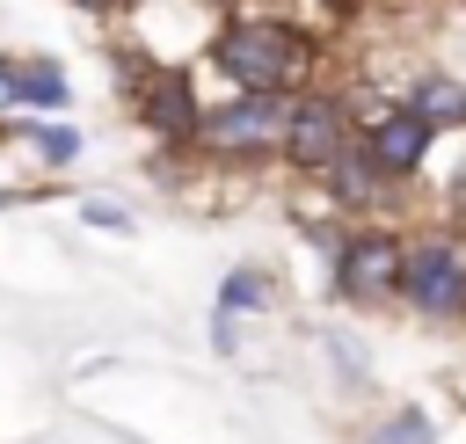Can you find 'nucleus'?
Segmentation results:
<instances>
[{
	"mask_svg": "<svg viewBox=\"0 0 466 444\" xmlns=\"http://www.w3.org/2000/svg\"><path fill=\"white\" fill-rule=\"evenodd\" d=\"M400 255H408V233L400 226H379V218H357L342 233V247L328 255V291L357 313H379L393 306L400 291Z\"/></svg>",
	"mask_w": 466,
	"mask_h": 444,
	"instance_id": "nucleus-4",
	"label": "nucleus"
},
{
	"mask_svg": "<svg viewBox=\"0 0 466 444\" xmlns=\"http://www.w3.org/2000/svg\"><path fill=\"white\" fill-rule=\"evenodd\" d=\"M211 66L233 95H306L320 80V36L284 15H233L211 36Z\"/></svg>",
	"mask_w": 466,
	"mask_h": 444,
	"instance_id": "nucleus-1",
	"label": "nucleus"
},
{
	"mask_svg": "<svg viewBox=\"0 0 466 444\" xmlns=\"http://www.w3.org/2000/svg\"><path fill=\"white\" fill-rule=\"evenodd\" d=\"M357 146L379 160V175H393L400 189L430 167V153H437V138L422 131V116L400 102V95H379V102H357Z\"/></svg>",
	"mask_w": 466,
	"mask_h": 444,
	"instance_id": "nucleus-6",
	"label": "nucleus"
},
{
	"mask_svg": "<svg viewBox=\"0 0 466 444\" xmlns=\"http://www.w3.org/2000/svg\"><path fill=\"white\" fill-rule=\"evenodd\" d=\"M393 306H408L422 328H466V233H408Z\"/></svg>",
	"mask_w": 466,
	"mask_h": 444,
	"instance_id": "nucleus-2",
	"label": "nucleus"
},
{
	"mask_svg": "<svg viewBox=\"0 0 466 444\" xmlns=\"http://www.w3.org/2000/svg\"><path fill=\"white\" fill-rule=\"evenodd\" d=\"M7 66H15V58H7V51H0V73H7Z\"/></svg>",
	"mask_w": 466,
	"mask_h": 444,
	"instance_id": "nucleus-18",
	"label": "nucleus"
},
{
	"mask_svg": "<svg viewBox=\"0 0 466 444\" xmlns=\"http://www.w3.org/2000/svg\"><path fill=\"white\" fill-rule=\"evenodd\" d=\"M459 7H466V0H459Z\"/></svg>",
	"mask_w": 466,
	"mask_h": 444,
	"instance_id": "nucleus-20",
	"label": "nucleus"
},
{
	"mask_svg": "<svg viewBox=\"0 0 466 444\" xmlns=\"http://www.w3.org/2000/svg\"><path fill=\"white\" fill-rule=\"evenodd\" d=\"M124 7H153V0H124Z\"/></svg>",
	"mask_w": 466,
	"mask_h": 444,
	"instance_id": "nucleus-19",
	"label": "nucleus"
},
{
	"mask_svg": "<svg viewBox=\"0 0 466 444\" xmlns=\"http://www.w3.org/2000/svg\"><path fill=\"white\" fill-rule=\"evenodd\" d=\"M15 138H29V153L44 167H73L80 160V131L73 124H44V116H15Z\"/></svg>",
	"mask_w": 466,
	"mask_h": 444,
	"instance_id": "nucleus-12",
	"label": "nucleus"
},
{
	"mask_svg": "<svg viewBox=\"0 0 466 444\" xmlns=\"http://www.w3.org/2000/svg\"><path fill=\"white\" fill-rule=\"evenodd\" d=\"M364 444H437V422H430L422 408H393L386 422L364 429Z\"/></svg>",
	"mask_w": 466,
	"mask_h": 444,
	"instance_id": "nucleus-13",
	"label": "nucleus"
},
{
	"mask_svg": "<svg viewBox=\"0 0 466 444\" xmlns=\"http://www.w3.org/2000/svg\"><path fill=\"white\" fill-rule=\"evenodd\" d=\"M73 7H80V15H95V22H102V15H116V7H124V0H73Z\"/></svg>",
	"mask_w": 466,
	"mask_h": 444,
	"instance_id": "nucleus-15",
	"label": "nucleus"
},
{
	"mask_svg": "<svg viewBox=\"0 0 466 444\" xmlns=\"http://www.w3.org/2000/svg\"><path fill=\"white\" fill-rule=\"evenodd\" d=\"M80 218H87V226H102V233H131V211H124V204H102V197H87V204H80Z\"/></svg>",
	"mask_w": 466,
	"mask_h": 444,
	"instance_id": "nucleus-14",
	"label": "nucleus"
},
{
	"mask_svg": "<svg viewBox=\"0 0 466 444\" xmlns=\"http://www.w3.org/2000/svg\"><path fill=\"white\" fill-rule=\"evenodd\" d=\"M320 7H328V15H357L364 0H320Z\"/></svg>",
	"mask_w": 466,
	"mask_h": 444,
	"instance_id": "nucleus-17",
	"label": "nucleus"
},
{
	"mask_svg": "<svg viewBox=\"0 0 466 444\" xmlns=\"http://www.w3.org/2000/svg\"><path fill=\"white\" fill-rule=\"evenodd\" d=\"M66 95H73V80H66L58 58H15V66H7V102H15L22 116H36V109H66Z\"/></svg>",
	"mask_w": 466,
	"mask_h": 444,
	"instance_id": "nucleus-10",
	"label": "nucleus"
},
{
	"mask_svg": "<svg viewBox=\"0 0 466 444\" xmlns=\"http://www.w3.org/2000/svg\"><path fill=\"white\" fill-rule=\"evenodd\" d=\"M350 138H357V102H350L342 87H306V95L284 102V146H277V160H284L299 182H320V167H328Z\"/></svg>",
	"mask_w": 466,
	"mask_h": 444,
	"instance_id": "nucleus-5",
	"label": "nucleus"
},
{
	"mask_svg": "<svg viewBox=\"0 0 466 444\" xmlns=\"http://www.w3.org/2000/svg\"><path fill=\"white\" fill-rule=\"evenodd\" d=\"M284 102L291 95H218V102H204L189 153L211 160V167H262V160H277V146H284Z\"/></svg>",
	"mask_w": 466,
	"mask_h": 444,
	"instance_id": "nucleus-3",
	"label": "nucleus"
},
{
	"mask_svg": "<svg viewBox=\"0 0 466 444\" xmlns=\"http://www.w3.org/2000/svg\"><path fill=\"white\" fill-rule=\"evenodd\" d=\"M124 102H131V116L146 124V138H153L160 153H189L197 116H204V95H197V73H189V66H153Z\"/></svg>",
	"mask_w": 466,
	"mask_h": 444,
	"instance_id": "nucleus-7",
	"label": "nucleus"
},
{
	"mask_svg": "<svg viewBox=\"0 0 466 444\" xmlns=\"http://www.w3.org/2000/svg\"><path fill=\"white\" fill-rule=\"evenodd\" d=\"M451 204L466 211V160H459V175H451Z\"/></svg>",
	"mask_w": 466,
	"mask_h": 444,
	"instance_id": "nucleus-16",
	"label": "nucleus"
},
{
	"mask_svg": "<svg viewBox=\"0 0 466 444\" xmlns=\"http://www.w3.org/2000/svg\"><path fill=\"white\" fill-rule=\"evenodd\" d=\"M320 197H328V211H335V218H379L386 204H400V182H393V175H379V160L350 138V146L320 167Z\"/></svg>",
	"mask_w": 466,
	"mask_h": 444,
	"instance_id": "nucleus-8",
	"label": "nucleus"
},
{
	"mask_svg": "<svg viewBox=\"0 0 466 444\" xmlns=\"http://www.w3.org/2000/svg\"><path fill=\"white\" fill-rule=\"evenodd\" d=\"M269 306H277V277H269L262 262L226 269V284H218V313H226V320H240V313H269Z\"/></svg>",
	"mask_w": 466,
	"mask_h": 444,
	"instance_id": "nucleus-11",
	"label": "nucleus"
},
{
	"mask_svg": "<svg viewBox=\"0 0 466 444\" xmlns=\"http://www.w3.org/2000/svg\"><path fill=\"white\" fill-rule=\"evenodd\" d=\"M400 102L422 116L430 138H459V131H466V80H451V73H437V66H430Z\"/></svg>",
	"mask_w": 466,
	"mask_h": 444,
	"instance_id": "nucleus-9",
	"label": "nucleus"
}]
</instances>
